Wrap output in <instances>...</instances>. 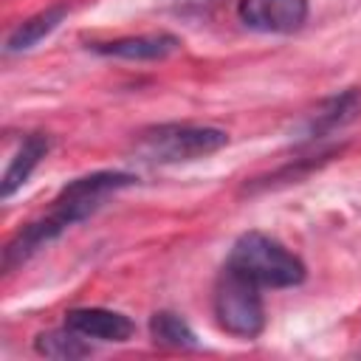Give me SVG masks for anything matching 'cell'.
Wrapping results in <instances>:
<instances>
[{
	"mask_svg": "<svg viewBox=\"0 0 361 361\" xmlns=\"http://www.w3.org/2000/svg\"><path fill=\"white\" fill-rule=\"evenodd\" d=\"M226 265L259 288H293L305 282V262L262 231H245L234 240Z\"/></svg>",
	"mask_w": 361,
	"mask_h": 361,
	"instance_id": "6da1fadb",
	"label": "cell"
},
{
	"mask_svg": "<svg viewBox=\"0 0 361 361\" xmlns=\"http://www.w3.org/2000/svg\"><path fill=\"white\" fill-rule=\"evenodd\" d=\"M228 144V133L200 124H158L135 138V155L149 164H180L206 158Z\"/></svg>",
	"mask_w": 361,
	"mask_h": 361,
	"instance_id": "7a4b0ae2",
	"label": "cell"
},
{
	"mask_svg": "<svg viewBox=\"0 0 361 361\" xmlns=\"http://www.w3.org/2000/svg\"><path fill=\"white\" fill-rule=\"evenodd\" d=\"M212 307L217 316V324L237 338H257L265 327V307L259 296V285L245 279L243 274L231 271L223 265L214 293H212Z\"/></svg>",
	"mask_w": 361,
	"mask_h": 361,
	"instance_id": "3957f363",
	"label": "cell"
},
{
	"mask_svg": "<svg viewBox=\"0 0 361 361\" xmlns=\"http://www.w3.org/2000/svg\"><path fill=\"white\" fill-rule=\"evenodd\" d=\"M133 183H135V175H130V172L104 169V172L82 175V178L71 180L68 186H62L48 217L59 231H68L71 226H76V223L87 220L93 212H99L110 195H116L118 189H127Z\"/></svg>",
	"mask_w": 361,
	"mask_h": 361,
	"instance_id": "277c9868",
	"label": "cell"
},
{
	"mask_svg": "<svg viewBox=\"0 0 361 361\" xmlns=\"http://www.w3.org/2000/svg\"><path fill=\"white\" fill-rule=\"evenodd\" d=\"M237 17L262 34H293L307 20V0H240Z\"/></svg>",
	"mask_w": 361,
	"mask_h": 361,
	"instance_id": "5b68a950",
	"label": "cell"
},
{
	"mask_svg": "<svg viewBox=\"0 0 361 361\" xmlns=\"http://www.w3.org/2000/svg\"><path fill=\"white\" fill-rule=\"evenodd\" d=\"M87 48L102 56H116V59H127V62H155V59L172 56L180 48V42H178V37L158 31V34H141V37H121V39H110V42H93Z\"/></svg>",
	"mask_w": 361,
	"mask_h": 361,
	"instance_id": "8992f818",
	"label": "cell"
},
{
	"mask_svg": "<svg viewBox=\"0 0 361 361\" xmlns=\"http://www.w3.org/2000/svg\"><path fill=\"white\" fill-rule=\"evenodd\" d=\"M65 324L82 333L85 338H99V341H127L133 336V322L107 307H73L65 313Z\"/></svg>",
	"mask_w": 361,
	"mask_h": 361,
	"instance_id": "52a82bcc",
	"label": "cell"
},
{
	"mask_svg": "<svg viewBox=\"0 0 361 361\" xmlns=\"http://www.w3.org/2000/svg\"><path fill=\"white\" fill-rule=\"evenodd\" d=\"M358 113H361V90L350 87V90L327 99L319 110H313V116L305 124V138H324V135L347 127Z\"/></svg>",
	"mask_w": 361,
	"mask_h": 361,
	"instance_id": "ba28073f",
	"label": "cell"
},
{
	"mask_svg": "<svg viewBox=\"0 0 361 361\" xmlns=\"http://www.w3.org/2000/svg\"><path fill=\"white\" fill-rule=\"evenodd\" d=\"M68 14V6L65 3H54L48 8H42L39 14L23 20L6 39V54H23V51H31L37 42H42L48 34H54L59 28V23L65 20Z\"/></svg>",
	"mask_w": 361,
	"mask_h": 361,
	"instance_id": "9c48e42d",
	"label": "cell"
},
{
	"mask_svg": "<svg viewBox=\"0 0 361 361\" xmlns=\"http://www.w3.org/2000/svg\"><path fill=\"white\" fill-rule=\"evenodd\" d=\"M48 138L45 135H39V133H34V135H25L23 138V144H20V149L14 152V158H11V164H8V169H6V175H3V180H0V197L3 200H8L28 178H31V172L37 169V164L45 158V152H48Z\"/></svg>",
	"mask_w": 361,
	"mask_h": 361,
	"instance_id": "30bf717a",
	"label": "cell"
},
{
	"mask_svg": "<svg viewBox=\"0 0 361 361\" xmlns=\"http://www.w3.org/2000/svg\"><path fill=\"white\" fill-rule=\"evenodd\" d=\"M149 336L155 344L169 347V350H195L197 347V336L195 330L186 324V319H180L172 310H158L149 319Z\"/></svg>",
	"mask_w": 361,
	"mask_h": 361,
	"instance_id": "8fae6325",
	"label": "cell"
},
{
	"mask_svg": "<svg viewBox=\"0 0 361 361\" xmlns=\"http://www.w3.org/2000/svg\"><path fill=\"white\" fill-rule=\"evenodd\" d=\"M34 350L45 358H85L90 355V344L85 341L82 333H76L73 327H62V330H48V333H39L37 341H34Z\"/></svg>",
	"mask_w": 361,
	"mask_h": 361,
	"instance_id": "7c38bea8",
	"label": "cell"
},
{
	"mask_svg": "<svg viewBox=\"0 0 361 361\" xmlns=\"http://www.w3.org/2000/svg\"><path fill=\"white\" fill-rule=\"evenodd\" d=\"M203 3H214V0H203Z\"/></svg>",
	"mask_w": 361,
	"mask_h": 361,
	"instance_id": "4fadbf2b",
	"label": "cell"
}]
</instances>
